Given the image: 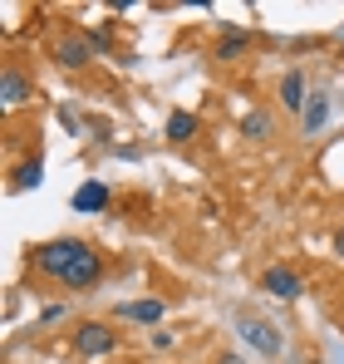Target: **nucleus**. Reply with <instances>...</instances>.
<instances>
[{"mask_svg": "<svg viewBox=\"0 0 344 364\" xmlns=\"http://www.w3.org/2000/svg\"><path fill=\"white\" fill-rule=\"evenodd\" d=\"M163 310H168V305L158 301V296H148V301H123L114 315H118V320H138V325H158Z\"/></svg>", "mask_w": 344, "mask_h": 364, "instance_id": "7", "label": "nucleus"}, {"mask_svg": "<svg viewBox=\"0 0 344 364\" xmlns=\"http://www.w3.org/2000/svg\"><path fill=\"white\" fill-rule=\"evenodd\" d=\"M241 133H246V138H256V143H261V138H266V133H271V114H261V109H256V114H246V123H241Z\"/></svg>", "mask_w": 344, "mask_h": 364, "instance_id": "14", "label": "nucleus"}, {"mask_svg": "<svg viewBox=\"0 0 344 364\" xmlns=\"http://www.w3.org/2000/svg\"><path fill=\"white\" fill-rule=\"evenodd\" d=\"M192 133H197V119L177 109V114H172V119H168V138H172V143H187Z\"/></svg>", "mask_w": 344, "mask_h": 364, "instance_id": "13", "label": "nucleus"}, {"mask_svg": "<svg viewBox=\"0 0 344 364\" xmlns=\"http://www.w3.org/2000/svg\"><path fill=\"white\" fill-rule=\"evenodd\" d=\"M59 64H69V69H79V64H89V45L84 40H59Z\"/></svg>", "mask_w": 344, "mask_h": 364, "instance_id": "12", "label": "nucleus"}, {"mask_svg": "<svg viewBox=\"0 0 344 364\" xmlns=\"http://www.w3.org/2000/svg\"><path fill=\"white\" fill-rule=\"evenodd\" d=\"M40 182H45V163H40V158H30V163L15 168V187H20V192H30V187H40Z\"/></svg>", "mask_w": 344, "mask_h": 364, "instance_id": "11", "label": "nucleus"}, {"mask_svg": "<svg viewBox=\"0 0 344 364\" xmlns=\"http://www.w3.org/2000/svg\"><path fill=\"white\" fill-rule=\"evenodd\" d=\"M104 207H109V187L104 182H84L74 192V212H104Z\"/></svg>", "mask_w": 344, "mask_h": 364, "instance_id": "8", "label": "nucleus"}, {"mask_svg": "<svg viewBox=\"0 0 344 364\" xmlns=\"http://www.w3.org/2000/svg\"><path fill=\"white\" fill-rule=\"evenodd\" d=\"M99 276H104V261H99L94 251H84V256H79V266H74L59 286H69V291H89V286H99Z\"/></svg>", "mask_w": 344, "mask_h": 364, "instance_id": "6", "label": "nucleus"}, {"mask_svg": "<svg viewBox=\"0 0 344 364\" xmlns=\"http://www.w3.org/2000/svg\"><path fill=\"white\" fill-rule=\"evenodd\" d=\"M335 251H340V256H344V227H340V232H335Z\"/></svg>", "mask_w": 344, "mask_h": 364, "instance_id": "16", "label": "nucleus"}, {"mask_svg": "<svg viewBox=\"0 0 344 364\" xmlns=\"http://www.w3.org/2000/svg\"><path fill=\"white\" fill-rule=\"evenodd\" d=\"M246 50V35L241 30H231V35H222V45H217V60H236Z\"/></svg>", "mask_w": 344, "mask_h": 364, "instance_id": "15", "label": "nucleus"}, {"mask_svg": "<svg viewBox=\"0 0 344 364\" xmlns=\"http://www.w3.org/2000/svg\"><path fill=\"white\" fill-rule=\"evenodd\" d=\"M222 364H246V360H241V355H222Z\"/></svg>", "mask_w": 344, "mask_h": 364, "instance_id": "17", "label": "nucleus"}, {"mask_svg": "<svg viewBox=\"0 0 344 364\" xmlns=\"http://www.w3.org/2000/svg\"><path fill=\"white\" fill-rule=\"evenodd\" d=\"M30 94H35V84H30L20 69H5V74H0V104H5V109L30 104Z\"/></svg>", "mask_w": 344, "mask_h": 364, "instance_id": "5", "label": "nucleus"}, {"mask_svg": "<svg viewBox=\"0 0 344 364\" xmlns=\"http://www.w3.org/2000/svg\"><path fill=\"white\" fill-rule=\"evenodd\" d=\"M118 335L114 325H104V320H89V325H79L74 330V350L84 355V360H99V355H114Z\"/></svg>", "mask_w": 344, "mask_h": 364, "instance_id": "2", "label": "nucleus"}, {"mask_svg": "<svg viewBox=\"0 0 344 364\" xmlns=\"http://www.w3.org/2000/svg\"><path fill=\"white\" fill-rule=\"evenodd\" d=\"M236 330H241V335H246V345H251V350H261V355H281V350H286L281 330H276V325H266V320H256V315H241V320H236Z\"/></svg>", "mask_w": 344, "mask_h": 364, "instance_id": "3", "label": "nucleus"}, {"mask_svg": "<svg viewBox=\"0 0 344 364\" xmlns=\"http://www.w3.org/2000/svg\"><path fill=\"white\" fill-rule=\"evenodd\" d=\"M281 104L295 109V114H305V74H295V69H290L286 79H281Z\"/></svg>", "mask_w": 344, "mask_h": 364, "instance_id": "9", "label": "nucleus"}, {"mask_svg": "<svg viewBox=\"0 0 344 364\" xmlns=\"http://www.w3.org/2000/svg\"><path fill=\"white\" fill-rule=\"evenodd\" d=\"M89 246L84 242H45V246H35V271H45V276H55V281H64L74 266H79V256H84Z\"/></svg>", "mask_w": 344, "mask_h": 364, "instance_id": "1", "label": "nucleus"}, {"mask_svg": "<svg viewBox=\"0 0 344 364\" xmlns=\"http://www.w3.org/2000/svg\"><path fill=\"white\" fill-rule=\"evenodd\" d=\"M325 119H330V99H325V94H315V99L305 104L300 123H305V133H320V128H325Z\"/></svg>", "mask_w": 344, "mask_h": 364, "instance_id": "10", "label": "nucleus"}, {"mask_svg": "<svg viewBox=\"0 0 344 364\" xmlns=\"http://www.w3.org/2000/svg\"><path fill=\"white\" fill-rule=\"evenodd\" d=\"M261 286H266V296H276V301H300V296H305V281H300L290 266H271V271L261 276Z\"/></svg>", "mask_w": 344, "mask_h": 364, "instance_id": "4", "label": "nucleus"}]
</instances>
